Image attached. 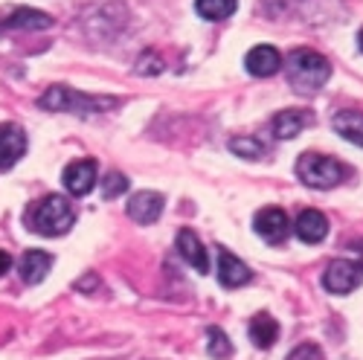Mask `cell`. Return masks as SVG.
Listing matches in <instances>:
<instances>
[{"label":"cell","mask_w":363,"mask_h":360,"mask_svg":"<svg viewBox=\"0 0 363 360\" xmlns=\"http://www.w3.org/2000/svg\"><path fill=\"white\" fill-rule=\"evenodd\" d=\"M23 221H26V227L33 232L55 238V235H65L76 224V209L62 195H47V198L35 201L33 206L26 209Z\"/></svg>","instance_id":"1"},{"label":"cell","mask_w":363,"mask_h":360,"mask_svg":"<svg viewBox=\"0 0 363 360\" xmlns=\"http://www.w3.org/2000/svg\"><path fill=\"white\" fill-rule=\"evenodd\" d=\"M288 81L294 90H299V94H317V90L328 81L331 76V64L328 58L314 52V50H294L288 55Z\"/></svg>","instance_id":"2"},{"label":"cell","mask_w":363,"mask_h":360,"mask_svg":"<svg viewBox=\"0 0 363 360\" xmlns=\"http://www.w3.org/2000/svg\"><path fill=\"white\" fill-rule=\"evenodd\" d=\"M346 174L349 171L343 163H337L335 157H325V154L308 152L296 160V177L311 189H331V186H337Z\"/></svg>","instance_id":"3"},{"label":"cell","mask_w":363,"mask_h":360,"mask_svg":"<svg viewBox=\"0 0 363 360\" xmlns=\"http://www.w3.org/2000/svg\"><path fill=\"white\" fill-rule=\"evenodd\" d=\"M116 99H99V96H82L79 90L73 87H62V84H55L50 87L47 94L41 96V108L47 111H65V113H99L105 108H113Z\"/></svg>","instance_id":"4"},{"label":"cell","mask_w":363,"mask_h":360,"mask_svg":"<svg viewBox=\"0 0 363 360\" xmlns=\"http://www.w3.org/2000/svg\"><path fill=\"white\" fill-rule=\"evenodd\" d=\"M360 282H363V259H337L323 274V288L328 293H352Z\"/></svg>","instance_id":"5"},{"label":"cell","mask_w":363,"mask_h":360,"mask_svg":"<svg viewBox=\"0 0 363 360\" xmlns=\"http://www.w3.org/2000/svg\"><path fill=\"white\" fill-rule=\"evenodd\" d=\"M253 230L259 232V238H264L267 244H282L288 232H291V221L279 206H264L253 218Z\"/></svg>","instance_id":"6"},{"label":"cell","mask_w":363,"mask_h":360,"mask_svg":"<svg viewBox=\"0 0 363 360\" xmlns=\"http://www.w3.org/2000/svg\"><path fill=\"white\" fill-rule=\"evenodd\" d=\"M26 154V134L12 123H0V171L12 169Z\"/></svg>","instance_id":"7"},{"label":"cell","mask_w":363,"mask_h":360,"mask_svg":"<svg viewBox=\"0 0 363 360\" xmlns=\"http://www.w3.org/2000/svg\"><path fill=\"white\" fill-rule=\"evenodd\" d=\"M94 186H96V163L94 160H76L65 169V189L73 198L87 195Z\"/></svg>","instance_id":"8"},{"label":"cell","mask_w":363,"mask_h":360,"mask_svg":"<svg viewBox=\"0 0 363 360\" xmlns=\"http://www.w3.org/2000/svg\"><path fill=\"white\" fill-rule=\"evenodd\" d=\"M245 64H247V73L250 76H259V79H267V76H274L282 70V55L277 47H270V44H259L247 52L245 58Z\"/></svg>","instance_id":"9"},{"label":"cell","mask_w":363,"mask_h":360,"mask_svg":"<svg viewBox=\"0 0 363 360\" xmlns=\"http://www.w3.org/2000/svg\"><path fill=\"white\" fill-rule=\"evenodd\" d=\"M218 279H221L224 288H241V285H247L253 279V274H250V267L241 261L235 253L221 247L218 250Z\"/></svg>","instance_id":"10"},{"label":"cell","mask_w":363,"mask_h":360,"mask_svg":"<svg viewBox=\"0 0 363 360\" xmlns=\"http://www.w3.org/2000/svg\"><path fill=\"white\" fill-rule=\"evenodd\" d=\"M163 195L160 192H137L131 201H128V215L137 221V224H155L163 213Z\"/></svg>","instance_id":"11"},{"label":"cell","mask_w":363,"mask_h":360,"mask_svg":"<svg viewBox=\"0 0 363 360\" xmlns=\"http://www.w3.org/2000/svg\"><path fill=\"white\" fill-rule=\"evenodd\" d=\"M177 250H180V256H184L201 276H206L209 274V256H206V247H203V242L195 235V230H180L177 232Z\"/></svg>","instance_id":"12"},{"label":"cell","mask_w":363,"mask_h":360,"mask_svg":"<svg viewBox=\"0 0 363 360\" xmlns=\"http://www.w3.org/2000/svg\"><path fill=\"white\" fill-rule=\"evenodd\" d=\"M296 235L306 244H320L328 235V218L320 213V209H302L296 218Z\"/></svg>","instance_id":"13"},{"label":"cell","mask_w":363,"mask_h":360,"mask_svg":"<svg viewBox=\"0 0 363 360\" xmlns=\"http://www.w3.org/2000/svg\"><path fill=\"white\" fill-rule=\"evenodd\" d=\"M50 267H52V259L44 250H26L21 256V276L26 285H38L50 274Z\"/></svg>","instance_id":"14"},{"label":"cell","mask_w":363,"mask_h":360,"mask_svg":"<svg viewBox=\"0 0 363 360\" xmlns=\"http://www.w3.org/2000/svg\"><path fill=\"white\" fill-rule=\"evenodd\" d=\"M331 128H335L340 137H346L349 142L363 148V113L340 111V113H335V119H331Z\"/></svg>","instance_id":"15"},{"label":"cell","mask_w":363,"mask_h":360,"mask_svg":"<svg viewBox=\"0 0 363 360\" xmlns=\"http://www.w3.org/2000/svg\"><path fill=\"white\" fill-rule=\"evenodd\" d=\"M0 26L4 29H47L52 26V18L38 9H15L12 15L0 21Z\"/></svg>","instance_id":"16"},{"label":"cell","mask_w":363,"mask_h":360,"mask_svg":"<svg viewBox=\"0 0 363 360\" xmlns=\"http://www.w3.org/2000/svg\"><path fill=\"white\" fill-rule=\"evenodd\" d=\"M306 125H308V116L302 111H282L274 116L270 131H274V137H279V140H294Z\"/></svg>","instance_id":"17"},{"label":"cell","mask_w":363,"mask_h":360,"mask_svg":"<svg viewBox=\"0 0 363 360\" xmlns=\"http://www.w3.org/2000/svg\"><path fill=\"white\" fill-rule=\"evenodd\" d=\"M279 337V325L270 314H256L250 320V340L259 346V349H270Z\"/></svg>","instance_id":"18"},{"label":"cell","mask_w":363,"mask_h":360,"mask_svg":"<svg viewBox=\"0 0 363 360\" xmlns=\"http://www.w3.org/2000/svg\"><path fill=\"white\" fill-rule=\"evenodd\" d=\"M235 0H195V9L206 21H227L235 12Z\"/></svg>","instance_id":"19"},{"label":"cell","mask_w":363,"mask_h":360,"mask_svg":"<svg viewBox=\"0 0 363 360\" xmlns=\"http://www.w3.org/2000/svg\"><path fill=\"white\" fill-rule=\"evenodd\" d=\"M230 152L245 157V160H259L264 154V145L256 137H233L230 140Z\"/></svg>","instance_id":"20"},{"label":"cell","mask_w":363,"mask_h":360,"mask_svg":"<svg viewBox=\"0 0 363 360\" xmlns=\"http://www.w3.org/2000/svg\"><path fill=\"white\" fill-rule=\"evenodd\" d=\"M206 337H209V354H213L216 360H224V357H230L233 354V343L227 340V334L221 332V328H209L206 332Z\"/></svg>","instance_id":"21"},{"label":"cell","mask_w":363,"mask_h":360,"mask_svg":"<svg viewBox=\"0 0 363 360\" xmlns=\"http://www.w3.org/2000/svg\"><path fill=\"white\" fill-rule=\"evenodd\" d=\"M128 189V177L123 174V171H111L108 177H105V184H102V195L105 198H119Z\"/></svg>","instance_id":"22"},{"label":"cell","mask_w":363,"mask_h":360,"mask_svg":"<svg viewBox=\"0 0 363 360\" xmlns=\"http://www.w3.org/2000/svg\"><path fill=\"white\" fill-rule=\"evenodd\" d=\"M285 360H325V354H323V349L314 346V343H302V346H296Z\"/></svg>","instance_id":"23"},{"label":"cell","mask_w":363,"mask_h":360,"mask_svg":"<svg viewBox=\"0 0 363 360\" xmlns=\"http://www.w3.org/2000/svg\"><path fill=\"white\" fill-rule=\"evenodd\" d=\"M9 267H12V256L6 250H0V276L9 274Z\"/></svg>","instance_id":"24"},{"label":"cell","mask_w":363,"mask_h":360,"mask_svg":"<svg viewBox=\"0 0 363 360\" xmlns=\"http://www.w3.org/2000/svg\"><path fill=\"white\" fill-rule=\"evenodd\" d=\"M357 44H360V50H363V29H360V33H357Z\"/></svg>","instance_id":"25"}]
</instances>
